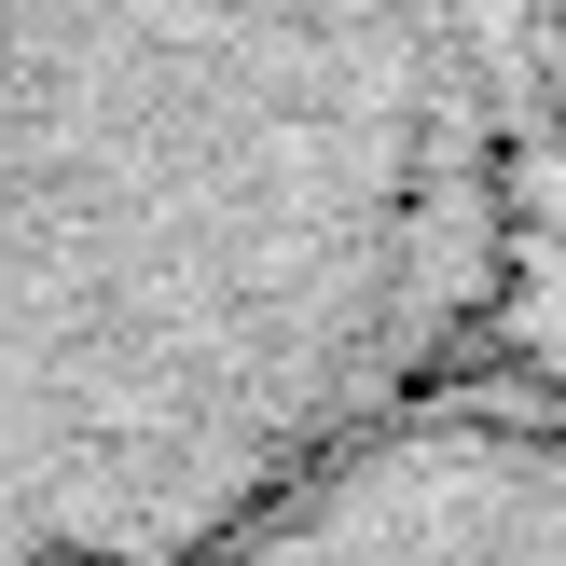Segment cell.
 <instances>
[{
	"label": "cell",
	"instance_id": "obj_1",
	"mask_svg": "<svg viewBox=\"0 0 566 566\" xmlns=\"http://www.w3.org/2000/svg\"><path fill=\"white\" fill-rule=\"evenodd\" d=\"M442 166V0H0V566H180L332 457Z\"/></svg>",
	"mask_w": 566,
	"mask_h": 566
},
{
	"label": "cell",
	"instance_id": "obj_2",
	"mask_svg": "<svg viewBox=\"0 0 566 566\" xmlns=\"http://www.w3.org/2000/svg\"><path fill=\"white\" fill-rule=\"evenodd\" d=\"M180 566H566V429L359 415Z\"/></svg>",
	"mask_w": 566,
	"mask_h": 566
}]
</instances>
